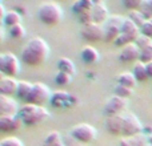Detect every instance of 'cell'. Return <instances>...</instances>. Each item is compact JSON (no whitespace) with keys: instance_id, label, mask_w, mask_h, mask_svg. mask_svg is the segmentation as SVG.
I'll use <instances>...</instances> for the list:
<instances>
[{"instance_id":"6da1fadb","label":"cell","mask_w":152,"mask_h":146,"mask_svg":"<svg viewBox=\"0 0 152 146\" xmlns=\"http://www.w3.org/2000/svg\"><path fill=\"white\" fill-rule=\"evenodd\" d=\"M50 55V47L42 37H34L26 44L21 51V61L27 65L37 66L47 60Z\"/></svg>"},{"instance_id":"7a4b0ae2","label":"cell","mask_w":152,"mask_h":146,"mask_svg":"<svg viewBox=\"0 0 152 146\" xmlns=\"http://www.w3.org/2000/svg\"><path fill=\"white\" fill-rule=\"evenodd\" d=\"M18 116L21 118L24 125L34 126V125H37V124H40V122L47 120V118L50 117V112H48L44 106L26 104L20 108Z\"/></svg>"},{"instance_id":"3957f363","label":"cell","mask_w":152,"mask_h":146,"mask_svg":"<svg viewBox=\"0 0 152 146\" xmlns=\"http://www.w3.org/2000/svg\"><path fill=\"white\" fill-rule=\"evenodd\" d=\"M39 19L47 25H56L63 20V8L55 1H45L39 5L37 9Z\"/></svg>"},{"instance_id":"277c9868","label":"cell","mask_w":152,"mask_h":146,"mask_svg":"<svg viewBox=\"0 0 152 146\" xmlns=\"http://www.w3.org/2000/svg\"><path fill=\"white\" fill-rule=\"evenodd\" d=\"M124 20L126 19L121 17L119 15H111L108 17V20L104 23V33H105V37L104 40L105 41H113L120 36L121 33V28H123V24H124Z\"/></svg>"},{"instance_id":"5b68a950","label":"cell","mask_w":152,"mask_h":146,"mask_svg":"<svg viewBox=\"0 0 152 146\" xmlns=\"http://www.w3.org/2000/svg\"><path fill=\"white\" fill-rule=\"evenodd\" d=\"M0 71L8 77H15L20 72V61L13 53L5 52L0 55Z\"/></svg>"},{"instance_id":"8992f818","label":"cell","mask_w":152,"mask_h":146,"mask_svg":"<svg viewBox=\"0 0 152 146\" xmlns=\"http://www.w3.org/2000/svg\"><path fill=\"white\" fill-rule=\"evenodd\" d=\"M52 97L51 94V90L43 82H35L32 85V90H31V94L29 97L27 98V104H32V105H43L44 102H47L48 100Z\"/></svg>"},{"instance_id":"52a82bcc","label":"cell","mask_w":152,"mask_h":146,"mask_svg":"<svg viewBox=\"0 0 152 146\" xmlns=\"http://www.w3.org/2000/svg\"><path fill=\"white\" fill-rule=\"evenodd\" d=\"M71 136L74 137L75 139H77L81 144H89L92 142L97 136L96 129L94 128L89 124H77L72 128L71 130Z\"/></svg>"},{"instance_id":"ba28073f","label":"cell","mask_w":152,"mask_h":146,"mask_svg":"<svg viewBox=\"0 0 152 146\" xmlns=\"http://www.w3.org/2000/svg\"><path fill=\"white\" fill-rule=\"evenodd\" d=\"M124 129L123 134L127 137H134L136 134H140L143 132V125L139 121V118L131 112L124 113Z\"/></svg>"},{"instance_id":"9c48e42d","label":"cell","mask_w":152,"mask_h":146,"mask_svg":"<svg viewBox=\"0 0 152 146\" xmlns=\"http://www.w3.org/2000/svg\"><path fill=\"white\" fill-rule=\"evenodd\" d=\"M81 36L86 40H88V41H100V40H104V37H105L104 27L96 23L84 25L81 28Z\"/></svg>"},{"instance_id":"30bf717a","label":"cell","mask_w":152,"mask_h":146,"mask_svg":"<svg viewBox=\"0 0 152 146\" xmlns=\"http://www.w3.org/2000/svg\"><path fill=\"white\" fill-rule=\"evenodd\" d=\"M127 105H128V100L123 98L119 96H112L105 104V112L108 116H116V114H121L126 110Z\"/></svg>"},{"instance_id":"8fae6325","label":"cell","mask_w":152,"mask_h":146,"mask_svg":"<svg viewBox=\"0 0 152 146\" xmlns=\"http://www.w3.org/2000/svg\"><path fill=\"white\" fill-rule=\"evenodd\" d=\"M19 105L12 97L0 94V116H18Z\"/></svg>"},{"instance_id":"7c38bea8","label":"cell","mask_w":152,"mask_h":146,"mask_svg":"<svg viewBox=\"0 0 152 146\" xmlns=\"http://www.w3.org/2000/svg\"><path fill=\"white\" fill-rule=\"evenodd\" d=\"M23 121L19 116H0V130L1 132H15L21 128Z\"/></svg>"},{"instance_id":"4fadbf2b","label":"cell","mask_w":152,"mask_h":146,"mask_svg":"<svg viewBox=\"0 0 152 146\" xmlns=\"http://www.w3.org/2000/svg\"><path fill=\"white\" fill-rule=\"evenodd\" d=\"M18 86L19 81H16L13 77H8V76H3L0 78V94L3 96L12 97L18 93Z\"/></svg>"},{"instance_id":"5bb4252c","label":"cell","mask_w":152,"mask_h":146,"mask_svg":"<svg viewBox=\"0 0 152 146\" xmlns=\"http://www.w3.org/2000/svg\"><path fill=\"white\" fill-rule=\"evenodd\" d=\"M119 59L124 63H131V61L139 60L140 59V49L135 43L126 45V47L121 48L120 53H119Z\"/></svg>"},{"instance_id":"9a60e30c","label":"cell","mask_w":152,"mask_h":146,"mask_svg":"<svg viewBox=\"0 0 152 146\" xmlns=\"http://www.w3.org/2000/svg\"><path fill=\"white\" fill-rule=\"evenodd\" d=\"M92 17H94V23L96 24H104L108 20V8L104 4V1L99 0V1H94V8H92Z\"/></svg>"},{"instance_id":"2e32d148","label":"cell","mask_w":152,"mask_h":146,"mask_svg":"<svg viewBox=\"0 0 152 146\" xmlns=\"http://www.w3.org/2000/svg\"><path fill=\"white\" fill-rule=\"evenodd\" d=\"M107 129L111 134H123L124 129V116L116 114V116H108L107 118Z\"/></svg>"},{"instance_id":"e0dca14e","label":"cell","mask_w":152,"mask_h":146,"mask_svg":"<svg viewBox=\"0 0 152 146\" xmlns=\"http://www.w3.org/2000/svg\"><path fill=\"white\" fill-rule=\"evenodd\" d=\"M75 101L76 100L74 98V97H72L69 93L64 92V90L55 92V93L52 94V97H51V102H52V105H55V106H58V108H63L64 105H71V104H74Z\"/></svg>"},{"instance_id":"ac0fdd59","label":"cell","mask_w":152,"mask_h":146,"mask_svg":"<svg viewBox=\"0 0 152 146\" xmlns=\"http://www.w3.org/2000/svg\"><path fill=\"white\" fill-rule=\"evenodd\" d=\"M139 29L140 28L131 20V19L127 17L126 20H124L123 28H121V33L127 35V36H129L132 40H134V41H136V39L140 36V35H139Z\"/></svg>"},{"instance_id":"d6986e66","label":"cell","mask_w":152,"mask_h":146,"mask_svg":"<svg viewBox=\"0 0 152 146\" xmlns=\"http://www.w3.org/2000/svg\"><path fill=\"white\" fill-rule=\"evenodd\" d=\"M99 52H97L96 48L91 47V45H86V47L81 49V59L83 61H86L87 64H95L99 61Z\"/></svg>"},{"instance_id":"ffe728a7","label":"cell","mask_w":152,"mask_h":146,"mask_svg":"<svg viewBox=\"0 0 152 146\" xmlns=\"http://www.w3.org/2000/svg\"><path fill=\"white\" fill-rule=\"evenodd\" d=\"M118 84L119 85H123V86H127V88H131L134 89L135 85H136L137 80L135 77V74L132 72H123L118 76Z\"/></svg>"},{"instance_id":"44dd1931","label":"cell","mask_w":152,"mask_h":146,"mask_svg":"<svg viewBox=\"0 0 152 146\" xmlns=\"http://www.w3.org/2000/svg\"><path fill=\"white\" fill-rule=\"evenodd\" d=\"M58 69H59V72L68 73V74H71V76H74L76 72L74 63L67 57H60L58 60Z\"/></svg>"},{"instance_id":"7402d4cb","label":"cell","mask_w":152,"mask_h":146,"mask_svg":"<svg viewBox=\"0 0 152 146\" xmlns=\"http://www.w3.org/2000/svg\"><path fill=\"white\" fill-rule=\"evenodd\" d=\"M32 85L34 84L28 82V81H19V86H18V93H16V96L19 97V98H21L23 101H27V98L29 97V94H31V90H32Z\"/></svg>"},{"instance_id":"603a6c76","label":"cell","mask_w":152,"mask_h":146,"mask_svg":"<svg viewBox=\"0 0 152 146\" xmlns=\"http://www.w3.org/2000/svg\"><path fill=\"white\" fill-rule=\"evenodd\" d=\"M94 8V1L91 0H80V1H76L74 5H72V11L76 13V15H80V13H84L87 11H91Z\"/></svg>"},{"instance_id":"cb8c5ba5","label":"cell","mask_w":152,"mask_h":146,"mask_svg":"<svg viewBox=\"0 0 152 146\" xmlns=\"http://www.w3.org/2000/svg\"><path fill=\"white\" fill-rule=\"evenodd\" d=\"M132 73L135 74V77H136V80H137V81H145V80H148L147 66H145V64H144V63H142L140 60L137 61L136 64H135Z\"/></svg>"},{"instance_id":"d4e9b609","label":"cell","mask_w":152,"mask_h":146,"mask_svg":"<svg viewBox=\"0 0 152 146\" xmlns=\"http://www.w3.org/2000/svg\"><path fill=\"white\" fill-rule=\"evenodd\" d=\"M20 21H21V15H20V13L16 12V11H8L3 23H4L7 27H10V28H11V27H13V25L21 24Z\"/></svg>"},{"instance_id":"484cf974","label":"cell","mask_w":152,"mask_h":146,"mask_svg":"<svg viewBox=\"0 0 152 146\" xmlns=\"http://www.w3.org/2000/svg\"><path fill=\"white\" fill-rule=\"evenodd\" d=\"M61 144H64V142L59 132H51L44 138V146H58Z\"/></svg>"},{"instance_id":"4316f807","label":"cell","mask_w":152,"mask_h":146,"mask_svg":"<svg viewBox=\"0 0 152 146\" xmlns=\"http://www.w3.org/2000/svg\"><path fill=\"white\" fill-rule=\"evenodd\" d=\"M128 17L131 19V20L134 21L137 27H139V28H142V27L144 25V23L147 21V19L144 17V15H143L139 9H137V11H131V13H129Z\"/></svg>"},{"instance_id":"83f0119b","label":"cell","mask_w":152,"mask_h":146,"mask_svg":"<svg viewBox=\"0 0 152 146\" xmlns=\"http://www.w3.org/2000/svg\"><path fill=\"white\" fill-rule=\"evenodd\" d=\"M72 81V76L68 74V73H64V72H58L55 76V82L58 84V85H68L69 82Z\"/></svg>"},{"instance_id":"f1b7e54d","label":"cell","mask_w":152,"mask_h":146,"mask_svg":"<svg viewBox=\"0 0 152 146\" xmlns=\"http://www.w3.org/2000/svg\"><path fill=\"white\" fill-rule=\"evenodd\" d=\"M140 12L144 15L147 20L152 19V0H143L142 7H140Z\"/></svg>"},{"instance_id":"f546056e","label":"cell","mask_w":152,"mask_h":146,"mask_svg":"<svg viewBox=\"0 0 152 146\" xmlns=\"http://www.w3.org/2000/svg\"><path fill=\"white\" fill-rule=\"evenodd\" d=\"M10 35L15 39H23L26 36V28H24L21 24H18V25H13L10 28Z\"/></svg>"},{"instance_id":"4dcf8cb0","label":"cell","mask_w":152,"mask_h":146,"mask_svg":"<svg viewBox=\"0 0 152 146\" xmlns=\"http://www.w3.org/2000/svg\"><path fill=\"white\" fill-rule=\"evenodd\" d=\"M115 94L119 97H123V98H128L129 96L134 94V89L127 88V86H123V85H118L115 88Z\"/></svg>"},{"instance_id":"1f68e13d","label":"cell","mask_w":152,"mask_h":146,"mask_svg":"<svg viewBox=\"0 0 152 146\" xmlns=\"http://www.w3.org/2000/svg\"><path fill=\"white\" fill-rule=\"evenodd\" d=\"M142 63L144 64H148L152 61V44L148 45V47H145L144 49L140 51V59H139Z\"/></svg>"},{"instance_id":"d6a6232c","label":"cell","mask_w":152,"mask_h":146,"mask_svg":"<svg viewBox=\"0 0 152 146\" xmlns=\"http://www.w3.org/2000/svg\"><path fill=\"white\" fill-rule=\"evenodd\" d=\"M0 146H24V144L18 137H7V138L0 141Z\"/></svg>"},{"instance_id":"836d02e7","label":"cell","mask_w":152,"mask_h":146,"mask_svg":"<svg viewBox=\"0 0 152 146\" xmlns=\"http://www.w3.org/2000/svg\"><path fill=\"white\" fill-rule=\"evenodd\" d=\"M129 138H131V141L134 142L135 146H148V145H150V144H148L147 136H144L143 133L136 134V136H134V137H129Z\"/></svg>"},{"instance_id":"e575fe53","label":"cell","mask_w":152,"mask_h":146,"mask_svg":"<svg viewBox=\"0 0 152 146\" xmlns=\"http://www.w3.org/2000/svg\"><path fill=\"white\" fill-rule=\"evenodd\" d=\"M135 44H136L137 47H139V49L142 51V49H144L145 47H148V45L152 44V39L148 36H144V35H140V36L136 39Z\"/></svg>"},{"instance_id":"d590c367","label":"cell","mask_w":152,"mask_h":146,"mask_svg":"<svg viewBox=\"0 0 152 146\" xmlns=\"http://www.w3.org/2000/svg\"><path fill=\"white\" fill-rule=\"evenodd\" d=\"M77 17H79V20H80V23L83 24V25H88V24L94 23V17H92V9L91 11H87V12H84V13H80Z\"/></svg>"},{"instance_id":"8d00e7d4","label":"cell","mask_w":152,"mask_h":146,"mask_svg":"<svg viewBox=\"0 0 152 146\" xmlns=\"http://www.w3.org/2000/svg\"><path fill=\"white\" fill-rule=\"evenodd\" d=\"M142 3H143V0H124L123 4L126 5L128 9L137 11V9H140V7H142Z\"/></svg>"},{"instance_id":"74e56055","label":"cell","mask_w":152,"mask_h":146,"mask_svg":"<svg viewBox=\"0 0 152 146\" xmlns=\"http://www.w3.org/2000/svg\"><path fill=\"white\" fill-rule=\"evenodd\" d=\"M140 32H142V35H144V36H148L152 39V19L150 20H147L144 23V25L140 28Z\"/></svg>"},{"instance_id":"f35d334b","label":"cell","mask_w":152,"mask_h":146,"mask_svg":"<svg viewBox=\"0 0 152 146\" xmlns=\"http://www.w3.org/2000/svg\"><path fill=\"white\" fill-rule=\"evenodd\" d=\"M64 145L66 146H87L86 144H81V142H79L77 139H75L74 137H68V138L64 141Z\"/></svg>"},{"instance_id":"ab89813d","label":"cell","mask_w":152,"mask_h":146,"mask_svg":"<svg viewBox=\"0 0 152 146\" xmlns=\"http://www.w3.org/2000/svg\"><path fill=\"white\" fill-rule=\"evenodd\" d=\"M120 146H135V145H134V142L131 141L129 137H126V138L120 139Z\"/></svg>"},{"instance_id":"60d3db41","label":"cell","mask_w":152,"mask_h":146,"mask_svg":"<svg viewBox=\"0 0 152 146\" xmlns=\"http://www.w3.org/2000/svg\"><path fill=\"white\" fill-rule=\"evenodd\" d=\"M5 15H7V12H5V9H4V5L0 4V20L1 21H4Z\"/></svg>"},{"instance_id":"b9f144b4","label":"cell","mask_w":152,"mask_h":146,"mask_svg":"<svg viewBox=\"0 0 152 146\" xmlns=\"http://www.w3.org/2000/svg\"><path fill=\"white\" fill-rule=\"evenodd\" d=\"M147 66V74H148V78H152V61L148 64H145Z\"/></svg>"},{"instance_id":"7bdbcfd3","label":"cell","mask_w":152,"mask_h":146,"mask_svg":"<svg viewBox=\"0 0 152 146\" xmlns=\"http://www.w3.org/2000/svg\"><path fill=\"white\" fill-rule=\"evenodd\" d=\"M147 138H148V144H150L152 146V134H150V136H147Z\"/></svg>"},{"instance_id":"ee69618b","label":"cell","mask_w":152,"mask_h":146,"mask_svg":"<svg viewBox=\"0 0 152 146\" xmlns=\"http://www.w3.org/2000/svg\"><path fill=\"white\" fill-rule=\"evenodd\" d=\"M58 146H66V145H64V144H61V145H58Z\"/></svg>"},{"instance_id":"f6af8a7d","label":"cell","mask_w":152,"mask_h":146,"mask_svg":"<svg viewBox=\"0 0 152 146\" xmlns=\"http://www.w3.org/2000/svg\"><path fill=\"white\" fill-rule=\"evenodd\" d=\"M148 146H151V145H148Z\"/></svg>"}]
</instances>
